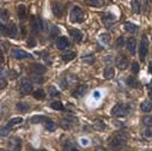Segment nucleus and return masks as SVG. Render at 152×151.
Instances as JSON below:
<instances>
[{"instance_id": "nucleus-29", "label": "nucleus", "mask_w": 152, "mask_h": 151, "mask_svg": "<svg viewBox=\"0 0 152 151\" xmlns=\"http://www.w3.org/2000/svg\"><path fill=\"white\" fill-rule=\"evenodd\" d=\"M75 58V52H72V51H69V52H66L64 55H62V60L64 61H71V60H73Z\"/></svg>"}, {"instance_id": "nucleus-28", "label": "nucleus", "mask_w": 152, "mask_h": 151, "mask_svg": "<svg viewBox=\"0 0 152 151\" xmlns=\"http://www.w3.org/2000/svg\"><path fill=\"white\" fill-rule=\"evenodd\" d=\"M32 95H34V97H35L36 100H43V98L46 97V92H45L42 89H37V90H35V91L32 92Z\"/></svg>"}, {"instance_id": "nucleus-26", "label": "nucleus", "mask_w": 152, "mask_h": 151, "mask_svg": "<svg viewBox=\"0 0 152 151\" xmlns=\"http://www.w3.org/2000/svg\"><path fill=\"white\" fill-rule=\"evenodd\" d=\"M86 4L90 6H95V7H101L104 4V0H85Z\"/></svg>"}, {"instance_id": "nucleus-10", "label": "nucleus", "mask_w": 152, "mask_h": 151, "mask_svg": "<svg viewBox=\"0 0 152 151\" xmlns=\"http://www.w3.org/2000/svg\"><path fill=\"white\" fill-rule=\"evenodd\" d=\"M52 11L56 17H62L64 15V6L59 1H53L52 3Z\"/></svg>"}, {"instance_id": "nucleus-40", "label": "nucleus", "mask_w": 152, "mask_h": 151, "mask_svg": "<svg viewBox=\"0 0 152 151\" xmlns=\"http://www.w3.org/2000/svg\"><path fill=\"white\" fill-rule=\"evenodd\" d=\"M9 18V11L6 10V9H3L1 10V21L4 22V21H6Z\"/></svg>"}, {"instance_id": "nucleus-36", "label": "nucleus", "mask_w": 152, "mask_h": 151, "mask_svg": "<svg viewBox=\"0 0 152 151\" xmlns=\"http://www.w3.org/2000/svg\"><path fill=\"white\" fill-rule=\"evenodd\" d=\"M94 124H95V126H96L97 128H99V130H104V128H105V124H104L102 120H99V119H95Z\"/></svg>"}, {"instance_id": "nucleus-20", "label": "nucleus", "mask_w": 152, "mask_h": 151, "mask_svg": "<svg viewBox=\"0 0 152 151\" xmlns=\"http://www.w3.org/2000/svg\"><path fill=\"white\" fill-rule=\"evenodd\" d=\"M125 29L128 31V32H131V34H135V32H138V25H135V24H133V23H131V22H126L125 23Z\"/></svg>"}, {"instance_id": "nucleus-34", "label": "nucleus", "mask_w": 152, "mask_h": 151, "mask_svg": "<svg viewBox=\"0 0 152 151\" xmlns=\"http://www.w3.org/2000/svg\"><path fill=\"white\" fill-rule=\"evenodd\" d=\"M48 94H49V96H52V97H56V96H59V95H60L59 90H58L55 86H53V85L48 88Z\"/></svg>"}, {"instance_id": "nucleus-1", "label": "nucleus", "mask_w": 152, "mask_h": 151, "mask_svg": "<svg viewBox=\"0 0 152 151\" xmlns=\"http://www.w3.org/2000/svg\"><path fill=\"white\" fill-rule=\"evenodd\" d=\"M127 143V134L126 133H118L109 141V146L113 151H120Z\"/></svg>"}, {"instance_id": "nucleus-7", "label": "nucleus", "mask_w": 152, "mask_h": 151, "mask_svg": "<svg viewBox=\"0 0 152 151\" xmlns=\"http://www.w3.org/2000/svg\"><path fill=\"white\" fill-rule=\"evenodd\" d=\"M11 55L15 59H31V58H34L30 53H26V52H24L23 49H19V48H13L11 51Z\"/></svg>"}, {"instance_id": "nucleus-37", "label": "nucleus", "mask_w": 152, "mask_h": 151, "mask_svg": "<svg viewBox=\"0 0 152 151\" xmlns=\"http://www.w3.org/2000/svg\"><path fill=\"white\" fill-rule=\"evenodd\" d=\"M128 85L129 86H133V88H138V85H139V82L134 78V77H131V78H128Z\"/></svg>"}, {"instance_id": "nucleus-3", "label": "nucleus", "mask_w": 152, "mask_h": 151, "mask_svg": "<svg viewBox=\"0 0 152 151\" xmlns=\"http://www.w3.org/2000/svg\"><path fill=\"white\" fill-rule=\"evenodd\" d=\"M69 18H71V22H72V23H82V22L85 19V13H84V11H83L82 7L74 6V7L71 10Z\"/></svg>"}, {"instance_id": "nucleus-5", "label": "nucleus", "mask_w": 152, "mask_h": 151, "mask_svg": "<svg viewBox=\"0 0 152 151\" xmlns=\"http://www.w3.org/2000/svg\"><path fill=\"white\" fill-rule=\"evenodd\" d=\"M19 91L22 95H29L32 91V83L28 78H23L19 82Z\"/></svg>"}, {"instance_id": "nucleus-45", "label": "nucleus", "mask_w": 152, "mask_h": 151, "mask_svg": "<svg viewBox=\"0 0 152 151\" xmlns=\"http://www.w3.org/2000/svg\"><path fill=\"white\" fill-rule=\"evenodd\" d=\"M6 86V81L4 79V77H1V89H4Z\"/></svg>"}, {"instance_id": "nucleus-48", "label": "nucleus", "mask_w": 152, "mask_h": 151, "mask_svg": "<svg viewBox=\"0 0 152 151\" xmlns=\"http://www.w3.org/2000/svg\"><path fill=\"white\" fill-rule=\"evenodd\" d=\"M29 150H30V151H47V150H45V149H39V150H35V149H32V147H30Z\"/></svg>"}, {"instance_id": "nucleus-27", "label": "nucleus", "mask_w": 152, "mask_h": 151, "mask_svg": "<svg viewBox=\"0 0 152 151\" xmlns=\"http://www.w3.org/2000/svg\"><path fill=\"white\" fill-rule=\"evenodd\" d=\"M64 150H65V151H82V150H79L77 146H75L74 144H72L71 141H66V143H65Z\"/></svg>"}, {"instance_id": "nucleus-11", "label": "nucleus", "mask_w": 152, "mask_h": 151, "mask_svg": "<svg viewBox=\"0 0 152 151\" xmlns=\"http://www.w3.org/2000/svg\"><path fill=\"white\" fill-rule=\"evenodd\" d=\"M17 32H18V28H17L16 23L11 22L10 24H7V26H6V35L7 36L13 37V39H15V37L17 36Z\"/></svg>"}, {"instance_id": "nucleus-44", "label": "nucleus", "mask_w": 152, "mask_h": 151, "mask_svg": "<svg viewBox=\"0 0 152 151\" xmlns=\"http://www.w3.org/2000/svg\"><path fill=\"white\" fill-rule=\"evenodd\" d=\"M28 46L29 47H34L35 46V40H34V37H30L29 41H28Z\"/></svg>"}, {"instance_id": "nucleus-32", "label": "nucleus", "mask_w": 152, "mask_h": 151, "mask_svg": "<svg viewBox=\"0 0 152 151\" xmlns=\"http://www.w3.org/2000/svg\"><path fill=\"white\" fill-rule=\"evenodd\" d=\"M99 41H101L104 46H107V45H109V42H110V37H109L108 34H102V35L99 36Z\"/></svg>"}, {"instance_id": "nucleus-17", "label": "nucleus", "mask_w": 152, "mask_h": 151, "mask_svg": "<svg viewBox=\"0 0 152 151\" xmlns=\"http://www.w3.org/2000/svg\"><path fill=\"white\" fill-rule=\"evenodd\" d=\"M127 49L129 51L131 54H134L135 53V49H137V41L134 37H129L127 40Z\"/></svg>"}, {"instance_id": "nucleus-24", "label": "nucleus", "mask_w": 152, "mask_h": 151, "mask_svg": "<svg viewBox=\"0 0 152 151\" xmlns=\"http://www.w3.org/2000/svg\"><path fill=\"white\" fill-rule=\"evenodd\" d=\"M140 108H141L142 111L148 113V111H151V109H152V103H151L150 101H142V102L140 103Z\"/></svg>"}, {"instance_id": "nucleus-25", "label": "nucleus", "mask_w": 152, "mask_h": 151, "mask_svg": "<svg viewBox=\"0 0 152 151\" xmlns=\"http://www.w3.org/2000/svg\"><path fill=\"white\" fill-rule=\"evenodd\" d=\"M45 127L47 128V131H50V132H54L55 130H56V124L53 121V120H50V119H48L46 122H45Z\"/></svg>"}, {"instance_id": "nucleus-49", "label": "nucleus", "mask_w": 152, "mask_h": 151, "mask_svg": "<svg viewBox=\"0 0 152 151\" xmlns=\"http://www.w3.org/2000/svg\"><path fill=\"white\" fill-rule=\"evenodd\" d=\"M148 97H150V100H152V90L148 91Z\"/></svg>"}, {"instance_id": "nucleus-33", "label": "nucleus", "mask_w": 152, "mask_h": 151, "mask_svg": "<svg viewBox=\"0 0 152 151\" xmlns=\"http://www.w3.org/2000/svg\"><path fill=\"white\" fill-rule=\"evenodd\" d=\"M131 5H132V10H133L134 13H139L140 12V5L138 3V0H132Z\"/></svg>"}, {"instance_id": "nucleus-42", "label": "nucleus", "mask_w": 152, "mask_h": 151, "mask_svg": "<svg viewBox=\"0 0 152 151\" xmlns=\"http://www.w3.org/2000/svg\"><path fill=\"white\" fill-rule=\"evenodd\" d=\"M83 60H84V61H88V62H92L94 56H92V55H86V56L84 55V56H83Z\"/></svg>"}, {"instance_id": "nucleus-16", "label": "nucleus", "mask_w": 152, "mask_h": 151, "mask_svg": "<svg viewBox=\"0 0 152 151\" xmlns=\"http://www.w3.org/2000/svg\"><path fill=\"white\" fill-rule=\"evenodd\" d=\"M103 18V22H104V24H107V25H110V24H113L114 22L116 21V17L114 16L113 13H110V12H105L103 16H102Z\"/></svg>"}, {"instance_id": "nucleus-30", "label": "nucleus", "mask_w": 152, "mask_h": 151, "mask_svg": "<svg viewBox=\"0 0 152 151\" xmlns=\"http://www.w3.org/2000/svg\"><path fill=\"white\" fill-rule=\"evenodd\" d=\"M29 108H30V107H29V104H28L26 102H18V103H17V109H18L19 111H23V113H24V111H28Z\"/></svg>"}, {"instance_id": "nucleus-9", "label": "nucleus", "mask_w": 152, "mask_h": 151, "mask_svg": "<svg viewBox=\"0 0 152 151\" xmlns=\"http://www.w3.org/2000/svg\"><path fill=\"white\" fill-rule=\"evenodd\" d=\"M31 26H32V31H34L35 34L40 32V31L42 30V28H43L41 18H40V17H34L32 21H31Z\"/></svg>"}, {"instance_id": "nucleus-46", "label": "nucleus", "mask_w": 152, "mask_h": 151, "mask_svg": "<svg viewBox=\"0 0 152 151\" xmlns=\"http://www.w3.org/2000/svg\"><path fill=\"white\" fill-rule=\"evenodd\" d=\"M95 151H107L104 147H102V146H97L96 149H95Z\"/></svg>"}, {"instance_id": "nucleus-6", "label": "nucleus", "mask_w": 152, "mask_h": 151, "mask_svg": "<svg viewBox=\"0 0 152 151\" xmlns=\"http://www.w3.org/2000/svg\"><path fill=\"white\" fill-rule=\"evenodd\" d=\"M22 121H23V119H22V118H19V117H18V118H13V119H11V120H10V121L6 124V126H5V127L1 130V136H3V137H5V136L7 134V132H9V131H10L12 127H15L16 125L20 124Z\"/></svg>"}, {"instance_id": "nucleus-38", "label": "nucleus", "mask_w": 152, "mask_h": 151, "mask_svg": "<svg viewBox=\"0 0 152 151\" xmlns=\"http://www.w3.org/2000/svg\"><path fill=\"white\" fill-rule=\"evenodd\" d=\"M31 77H32L34 82H37V83H42V82H43V78L41 77V74H36V73H31Z\"/></svg>"}, {"instance_id": "nucleus-43", "label": "nucleus", "mask_w": 152, "mask_h": 151, "mask_svg": "<svg viewBox=\"0 0 152 151\" xmlns=\"http://www.w3.org/2000/svg\"><path fill=\"white\" fill-rule=\"evenodd\" d=\"M144 136L147 137V138H151L152 137V131L151 130H145L144 131Z\"/></svg>"}, {"instance_id": "nucleus-23", "label": "nucleus", "mask_w": 152, "mask_h": 151, "mask_svg": "<svg viewBox=\"0 0 152 151\" xmlns=\"http://www.w3.org/2000/svg\"><path fill=\"white\" fill-rule=\"evenodd\" d=\"M17 12H18V16L20 18V21H24L26 18V9L24 5H19L17 7Z\"/></svg>"}, {"instance_id": "nucleus-8", "label": "nucleus", "mask_w": 152, "mask_h": 151, "mask_svg": "<svg viewBox=\"0 0 152 151\" xmlns=\"http://www.w3.org/2000/svg\"><path fill=\"white\" fill-rule=\"evenodd\" d=\"M129 65V61H128V58L125 55V54H119L118 58H116V66L120 70H126Z\"/></svg>"}, {"instance_id": "nucleus-47", "label": "nucleus", "mask_w": 152, "mask_h": 151, "mask_svg": "<svg viewBox=\"0 0 152 151\" xmlns=\"http://www.w3.org/2000/svg\"><path fill=\"white\" fill-rule=\"evenodd\" d=\"M148 72H150V73H152V61H150V62H148Z\"/></svg>"}, {"instance_id": "nucleus-13", "label": "nucleus", "mask_w": 152, "mask_h": 151, "mask_svg": "<svg viewBox=\"0 0 152 151\" xmlns=\"http://www.w3.org/2000/svg\"><path fill=\"white\" fill-rule=\"evenodd\" d=\"M74 119L72 118H64L61 121H60V126L64 128V130H71L74 125Z\"/></svg>"}, {"instance_id": "nucleus-31", "label": "nucleus", "mask_w": 152, "mask_h": 151, "mask_svg": "<svg viewBox=\"0 0 152 151\" xmlns=\"http://www.w3.org/2000/svg\"><path fill=\"white\" fill-rule=\"evenodd\" d=\"M50 107H52L53 109H55V110H62V109H64V104H62L60 101H53V102L50 103Z\"/></svg>"}, {"instance_id": "nucleus-2", "label": "nucleus", "mask_w": 152, "mask_h": 151, "mask_svg": "<svg viewBox=\"0 0 152 151\" xmlns=\"http://www.w3.org/2000/svg\"><path fill=\"white\" fill-rule=\"evenodd\" d=\"M131 111V108L128 104H124V103H118L115 104L111 110H110V114L113 117H118V118H121V117H126L129 114Z\"/></svg>"}, {"instance_id": "nucleus-18", "label": "nucleus", "mask_w": 152, "mask_h": 151, "mask_svg": "<svg viewBox=\"0 0 152 151\" xmlns=\"http://www.w3.org/2000/svg\"><path fill=\"white\" fill-rule=\"evenodd\" d=\"M86 89H88L86 85H79L77 89L73 91V96L74 97H82V96H84L85 92H86Z\"/></svg>"}, {"instance_id": "nucleus-39", "label": "nucleus", "mask_w": 152, "mask_h": 151, "mask_svg": "<svg viewBox=\"0 0 152 151\" xmlns=\"http://www.w3.org/2000/svg\"><path fill=\"white\" fill-rule=\"evenodd\" d=\"M124 43H125V40H124V37L122 36H120L119 39L116 40V42H115V47L119 49V48H121V47H124Z\"/></svg>"}, {"instance_id": "nucleus-12", "label": "nucleus", "mask_w": 152, "mask_h": 151, "mask_svg": "<svg viewBox=\"0 0 152 151\" xmlns=\"http://www.w3.org/2000/svg\"><path fill=\"white\" fill-rule=\"evenodd\" d=\"M55 46H56L58 49H65V48H67V47L69 46V41H68L67 37H65V36H60L59 39L56 40Z\"/></svg>"}, {"instance_id": "nucleus-21", "label": "nucleus", "mask_w": 152, "mask_h": 151, "mask_svg": "<svg viewBox=\"0 0 152 151\" xmlns=\"http://www.w3.org/2000/svg\"><path fill=\"white\" fill-rule=\"evenodd\" d=\"M20 138H17V137H15V138H12L11 140H10V143H11V146H12V149L15 150V151H19V149H20Z\"/></svg>"}, {"instance_id": "nucleus-41", "label": "nucleus", "mask_w": 152, "mask_h": 151, "mask_svg": "<svg viewBox=\"0 0 152 151\" xmlns=\"http://www.w3.org/2000/svg\"><path fill=\"white\" fill-rule=\"evenodd\" d=\"M132 72H133L134 74H137V73L139 72V64L135 62V61L132 64Z\"/></svg>"}, {"instance_id": "nucleus-19", "label": "nucleus", "mask_w": 152, "mask_h": 151, "mask_svg": "<svg viewBox=\"0 0 152 151\" xmlns=\"http://www.w3.org/2000/svg\"><path fill=\"white\" fill-rule=\"evenodd\" d=\"M103 76H104L105 79H110V78H113L114 76H115V70H114V67H111V66H108V67L104 68Z\"/></svg>"}, {"instance_id": "nucleus-14", "label": "nucleus", "mask_w": 152, "mask_h": 151, "mask_svg": "<svg viewBox=\"0 0 152 151\" xmlns=\"http://www.w3.org/2000/svg\"><path fill=\"white\" fill-rule=\"evenodd\" d=\"M69 34H71V36L73 37V40L75 41V42H82L83 41V34H82V31L80 30H78V29H72L71 31H69Z\"/></svg>"}, {"instance_id": "nucleus-22", "label": "nucleus", "mask_w": 152, "mask_h": 151, "mask_svg": "<svg viewBox=\"0 0 152 151\" xmlns=\"http://www.w3.org/2000/svg\"><path fill=\"white\" fill-rule=\"evenodd\" d=\"M49 118L47 117H43V115H35L31 118V122L32 124H41V122H46Z\"/></svg>"}, {"instance_id": "nucleus-15", "label": "nucleus", "mask_w": 152, "mask_h": 151, "mask_svg": "<svg viewBox=\"0 0 152 151\" xmlns=\"http://www.w3.org/2000/svg\"><path fill=\"white\" fill-rule=\"evenodd\" d=\"M46 72V67L41 64H32L31 65V73L36 74H43Z\"/></svg>"}, {"instance_id": "nucleus-35", "label": "nucleus", "mask_w": 152, "mask_h": 151, "mask_svg": "<svg viewBox=\"0 0 152 151\" xmlns=\"http://www.w3.org/2000/svg\"><path fill=\"white\" fill-rule=\"evenodd\" d=\"M142 124L147 127H152V117L151 115H146L142 118Z\"/></svg>"}, {"instance_id": "nucleus-4", "label": "nucleus", "mask_w": 152, "mask_h": 151, "mask_svg": "<svg viewBox=\"0 0 152 151\" xmlns=\"http://www.w3.org/2000/svg\"><path fill=\"white\" fill-rule=\"evenodd\" d=\"M148 53V40H147V36H142L141 40H140V45H139V56L140 60L144 61L146 59V55Z\"/></svg>"}, {"instance_id": "nucleus-50", "label": "nucleus", "mask_w": 152, "mask_h": 151, "mask_svg": "<svg viewBox=\"0 0 152 151\" xmlns=\"http://www.w3.org/2000/svg\"><path fill=\"white\" fill-rule=\"evenodd\" d=\"M148 89H150V90H152V81L148 83Z\"/></svg>"}]
</instances>
